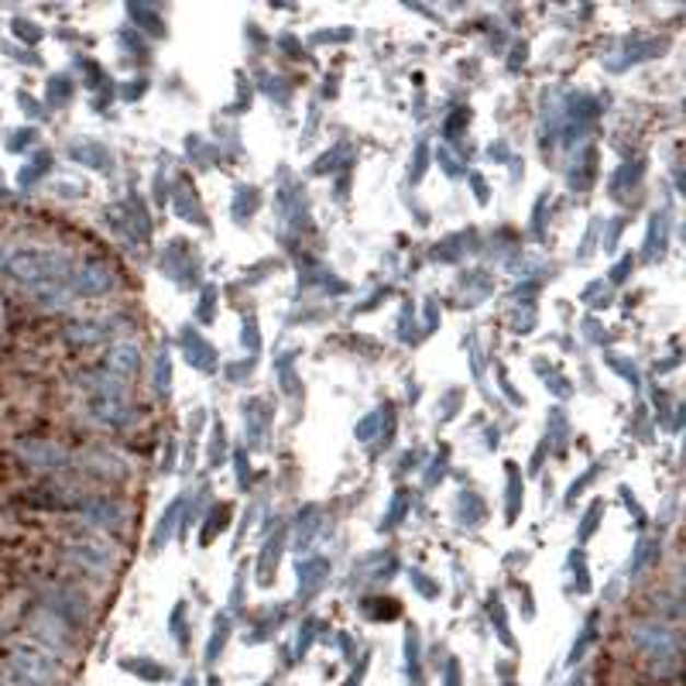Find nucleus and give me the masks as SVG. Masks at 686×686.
<instances>
[{"label":"nucleus","instance_id":"8","mask_svg":"<svg viewBox=\"0 0 686 686\" xmlns=\"http://www.w3.org/2000/svg\"><path fill=\"white\" fill-rule=\"evenodd\" d=\"M90 416L104 426H124L131 422V409L124 405V398H111V395H93L90 398Z\"/></svg>","mask_w":686,"mask_h":686},{"label":"nucleus","instance_id":"7","mask_svg":"<svg viewBox=\"0 0 686 686\" xmlns=\"http://www.w3.org/2000/svg\"><path fill=\"white\" fill-rule=\"evenodd\" d=\"M21 461L35 467V470H62V450L48 440H24L18 443Z\"/></svg>","mask_w":686,"mask_h":686},{"label":"nucleus","instance_id":"1","mask_svg":"<svg viewBox=\"0 0 686 686\" xmlns=\"http://www.w3.org/2000/svg\"><path fill=\"white\" fill-rule=\"evenodd\" d=\"M4 268L24 286H56L59 278H69L72 258L56 247H18V251H8Z\"/></svg>","mask_w":686,"mask_h":686},{"label":"nucleus","instance_id":"10","mask_svg":"<svg viewBox=\"0 0 686 686\" xmlns=\"http://www.w3.org/2000/svg\"><path fill=\"white\" fill-rule=\"evenodd\" d=\"M28 292L38 299V306H42V310H56V313H62V310L72 306V302H69V292H66V289H56V286H28Z\"/></svg>","mask_w":686,"mask_h":686},{"label":"nucleus","instance_id":"2","mask_svg":"<svg viewBox=\"0 0 686 686\" xmlns=\"http://www.w3.org/2000/svg\"><path fill=\"white\" fill-rule=\"evenodd\" d=\"M8 673L21 683V686H62V666L59 659L42 649L32 639H18L8 646L4 652Z\"/></svg>","mask_w":686,"mask_h":686},{"label":"nucleus","instance_id":"3","mask_svg":"<svg viewBox=\"0 0 686 686\" xmlns=\"http://www.w3.org/2000/svg\"><path fill=\"white\" fill-rule=\"evenodd\" d=\"M28 631H32V642H38L42 649H48L56 659L59 655H72V649H75L69 621H62L59 615H53L48 607H38V612L28 618Z\"/></svg>","mask_w":686,"mask_h":686},{"label":"nucleus","instance_id":"5","mask_svg":"<svg viewBox=\"0 0 686 686\" xmlns=\"http://www.w3.org/2000/svg\"><path fill=\"white\" fill-rule=\"evenodd\" d=\"M80 519H83V528H93V532H120L124 522H127V512H124V504L107 498V495H86L80 501Z\"/></svg>","mask_w":686,"mask_h":686},{"label":"nucleus","instance_id":"12","mask_svg":"<svg viewBox=\"0 0 686 686\" xmlns=\"http://www.w3.org/2000/svg\"><path fill=\"white\" fill-rule=\"evenodd\" d=\"M4 265H8V247L0 244V268H4Z\"/></svg>","mask_w":686,"mask_h":686},{"label":"nucleus","instance_id":"6","mask_svg":"<svg viewBox=\"0 0 686 686\" xmlns=\"http://www.w3.org/2000/svg\"><path fill=\"white\" fill-rule=\"evenodd\" d=\"M66 282L75 295H104L114 286V271L104 261H83V265H72Z\"/></svg>","mask_w":686,"mask_h":686},{"label":"nucleus","instance_id":"4","mask_svg":"<svg viewBox=\"0 0 686 686\" xmlns=\"http://www.w3.org/2000/svg\"><path fill=\"white\" fill-rule=\"evenodd\" d=\"M631 646L646 652V659L652 663H670L676 670V655H679V639L676 631L666 628V625H635L631 628Z\"/></svg>","mask_w":686,"mask_h":686},{"label":"nucleus","instance_id":"11","mask_svg":"<svg viewBox=\"0 0 686 686\" xmlns=\"http://www.w3.org/2000/svg\"><path fill=\"white\" fill-rule=\"evenodd\" d=\"M104 337H107L104 323H75V326H69V340L83 344V347H90V344H96V340H104Z\"/></svg>","mask_w":686,"mask_h":686},{"label":"nucleus","instance_id":"9","mask_svg":"<svg viewBox=\"0 0 686 686\" xmlns=\"http://www.w3.org/2000/svg\"><path fill=\"white\" fill-rule=\"evenodd\" d=\"M138 364H141V358H138V347H131V344H114L111 350H107V371L114 374V377H131L135 371H138Z\"/></svg>","mask_w":686,"mask_h":686}]
</instances>
